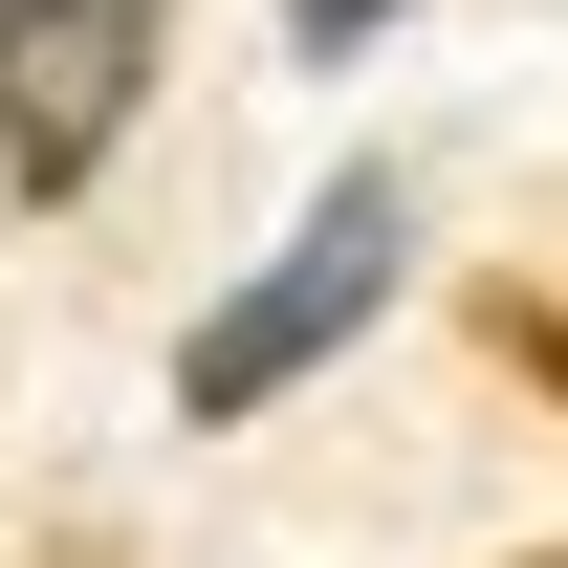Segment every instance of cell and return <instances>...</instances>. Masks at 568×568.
<instances>
[{
	"label": "cell",
	"mask_w": 568,
	"mask_h": 568,
	"mask_svg": "<svg viewBox=\"0 0 568 568\" xmlns=\"http://www.w3.org/2000/svg\"><path fill=\"white\" fill-rule=\"evenodd\" d=\"M394 263H416V197H394V175H328V197L284 219V241L219 284L197 328H175V416L219 437V416H263V394H306V372L394 306Z\"/></svg>",
	"instance_id": "6da1fadb"
},
{
	"label": "cell",
	"mask_w": 568,
	"mask_h": 568,
	"mask_svg": "<svg viewBox=\"0 0 568 568\" xmlns=\"http://www.w3.org/2000/svg\"><path fill=\"white\" fill-rule=\"evenodd\" d=\"M153 67H175V0H0V197H88Z\"/></svg>",
	"instance_id": "7a4b0ae2"
},
{
	"label": "cell",
	"mask_w": 568,
	"mask_h": 568,
	"mask_svg": "<svg viewBox=\"0 0 568 568\" xmlns=\"http://www.w3.org/2000/svg\"><path fill=\"white\" fill-rule=\"evenodd\" d=\"M372 22H394V0H284V44H306V67H351Z\"/></svg>",
	"instance_id": "3957f363"
}]
</instances>
